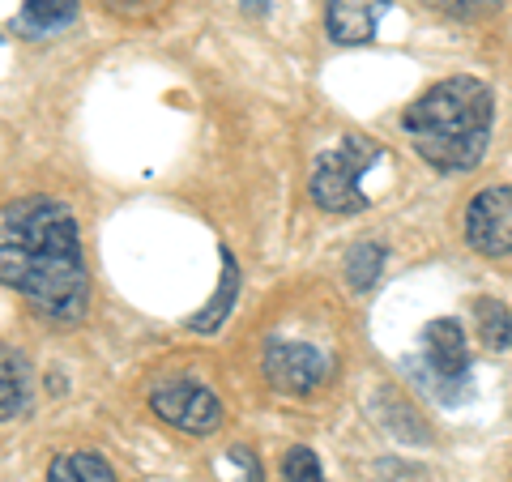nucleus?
I'll use <instances>...</instances> for the list:
<instances>
[{"instance_id": "obj_1", "label": "nucleus", "mask_w": 512, "mask_h": 482, "mask_svg": "<svg viewBox=\"0 0 512 482\" xmlns=\"http://www.w3.org/2000/svg\"><path fill=\"white\" fill-rule=\"evenodd\" d=\"M0 282L52 325H82L90 312V273L77 218L52 197H26L0 214Z\"/></svg>"}, {"instance_id": "obj_2", "label": "nucleus", "mask_w": 512, "mask_h": 482, "mask_svg": "<svg viewBox=\"0 0 512 482\" xmlns=\"http://www.w3.org/2000/svg\"><path fill=\"white\" fill-rule=\"evenodd\" d=\"M491 120H495V99L491 86L478 77H444L427 94H419L402 128L410 133L414 150L427 167H436L444 175H466L483 163V154L491 146Z\"/></svg>"}, {"instance_id": "obj_3", "label": "nucleus", "mask_w": 512, "mask_h": 482, "mask_svg": "<svg viewBox=\"0 0 512 482\" xmlns=\"http://www.w3.org/2000/svg\"><path fill=\"white\" fill-rule=\"evenodd\" d=\"M380 154H384V150L376 146L372 137L346 133L338 150H329V154L316 158L312 184H308L312 201H316L325 214H363L372 201H367V192H363L359 184H363V175L380 163Z\"/></svg>"}, {"instance_id": "obj_4", "label": "nucleus", "mask_w": 512, "mask_h": 482, "mask_svg": "<svg viewBox=\"0 0 512 482\" xmlns=\"http://www.w3.org/2000/svg\"><path fill=\"white\" fill-rule=\"evenodd\" d=\"M150 410L163 423L188 431V436H210V431H218L222 419H227V406H222V397L210 393L197 380H163V384H154Z\"/></svg>"}, {"instance_id": "obj_5", "label": "nucleus", "mask_w": 512, "mask_h": 482, "mask_svg": "<svg viewBox=\"0 0 512 482\" xmlns=\"http://www.w3.org/2000/svg\"><path fill=\"white\" fill-rule=\"evenodd\" d=\"M261 372L278 393L303 397V393H312L329 380V359L308 342H282V337H269L265 355H261Z\"/></svg>"}, {"instance_id": "obj_6", "label": "nucleus", "mask_w": 512, "mask_h": 482, "mask_svg": "<svg viewBox=\"0 0 512 482\" xmlns=\"http://www.w3.org/2000/svg\"><path fill=\"white\" fill-rule=\"evenodd\" d=\"M466 244L478 256L512 252V188L495 184V188L474 192L466 205Z\"/></svg>"}, {"instance_id": "obj_7", "label": "nucleus", "mask_w": 512, "mask_h": 482, "mask_svg": "<svg viewBox=\"0 0 512 482\" xmlns=\"http://www.w3.org/2000/svg\"><path fill=\"white\" fill-rule=\"evenodd\" d=\"M423 350H427V367L436 384L444 389L448 401H457V389L466 384L470 372V346H466V333L453 316H440L423 329Z\"/></svg>"}, {"instance_id": "obj_8", "label": "nucleus", "mask_w": 512, "mask_h": 482, "mask_svg": "<svg viewBox=\"0 0 512 482\" xmlns=\"http://www.w3.org/2000/svg\"><path fill=\"white\" fill-rule=\"evenodd\" d=\"M384 13H389V0H325V30L342 47L372 43Z\"/></svg>"}, {"instance_id": "obj_9", "label": "nucleus", "mask_w": 512, "mask_h": 482, "mask_svg": "<svg viewBox=\"0 0 512 482\" xmlns=\"http://www.w3.org/2000/svg\"><path fill=\"white\" fill-rule=\"evenodd\" d=\"M372 406H376L380 427L393 431V440H402V444H427V440H431V427L419 419V410H414L402 393L380 389V393L372 397Z\"/></svg>"}, {"instance_id": "obj_10", "label": "nucleus", "mask_w": 512, "mask_h": 482, "mask_svg": "<svg viewBox=\"0 0 512 482\" xmlns=\"http://www.w3.org/2000/svg\"><path fill=\"white\" fill-rule=\"evenodd\" d=\"M30 410V363L18 350L0 346V423H13Z\"/></svg>"}, {"instance_id": "obj_11", "label": "nucleus", "mask_w": 512, "mask_h": 482, "mask_svg": "<svg viewBox=\"0 0 512 482\" xmlns=\"http://www.w3.org/2000/svg\"><path fill=\"white\" fill-rule=\"evenodd\" d=\"M73 18H77V0H26L13 26H18V35H26V39H43V35H52V30L69 26Z\"/></svg>"}, {"instance_id": "obj_12", "label": "nucleus", "mask_w": 512, "mask_h": 482, "mask_svg": "<svg viewBox=\"0 0 512 482\" xmlns=\"http://www.w3.org/2000/svg\"><path fill=\"white\" fill-rule=\"evenodd\" d=\"M235 295H239V269H235V256L222 248V282H218L214 299L188 320V329H197V333H214V329H222V320H227L231 308H235Z\"/></svg>"}, {"instance_id": "obj_13", "label": "nucleus", "mask_w": 512, "mask_h": 482, "mask_svg": "<svg viewBox=\"0 0 512 482\" xmlns=\"http://www.w3.org/2000/svg\"><path fill=\"white\" fill-rule=\"evenodd\" d=\"M384 265H389V248L376 244V239H359V244L346 252V261H342L346 286L350 291H372V286L380 282Z\"/></svg>"}, {"instance_id": "obj_14", "label": "nucleus", "mask_w": 512, "mask_h": 482, "mask_svg": "<svg viewBox=\"0 0 512 482\" xmlns=\"http://www.w3.org/2000/svg\"><path fill=\"white\" fill-rule=\"evenodd\" d=\"M47 482H116V470L99 453H64L47 465Z\"/></svg>"}, {"instance_id": "obj_15", "label": "nucleus", "mask_w": 512, "mask_h": 482, "mask_svg": "<svg viewBox=\"0 0 512 482\" xmlns=\"http://www.w3.org/2000/svg\"><path fill=\"white\" fill-rule=\"evenodd\" d=\"M474 325H478V342L487 350H508L512 346V312L500 299H474Z\"/></svg>"}, {"instance_id": "obj_16", "label": "nucleus", "mask_w": 512, "mask_h": 482, "mask_svg": "<svg viewBox=\"0 0 512 482\" xmlns=\"http://www.w3.org/2000/svg\"><path fill=\"white\" fill-rule=\"evenodd\" d=\"M282 482H325V474H320V461L312 448L295 444L291 453L282 457Z\"/></svg>"}, {"instance_id": "obj_17", "label": "nucleus", "mask_w": 512, "mask_h": 482, "mask_svg": "<svg viewBox=\"0 0 512 482\" xmlns=\"http://www.w3.org/2000/svg\"><path fill=\"white\" fill-rule=\"evenodd\" d=\"M431 5L457 22H474V18H483V13H491L500 0H431Z\"/></svg>"}, {"instance_id": "obj_18", "label": "nucleus", "mask_w": 512, "mask_h": 482, "mask_svg": "<svg viewBox=\"0 0 512 482\" xmlns=\"http://www.w3.org/2000/svg\"><path fill=\"white\" fill-rule=\"evenodd\" d=\"M227 465H235V470H239V478H231V482H265L261 461H256V453H252V448H244V444H235V448H231V453H227Z\"/></svg>"}, {"instance_id": "obj_19", "label": "nucleus", "mask_w": 512, "mask_h": 482, "mask_svg": "<svg viewBox=\"0 0 512 482\" xmlns=\"http://www.w3.org/2000/svg\"><path fill=\"white\" fill-rule=\"evenodd\" d=\"M235 5L244 9L248 18H265V13H269V0H235Z\"/></svg>"}]
</instances>
